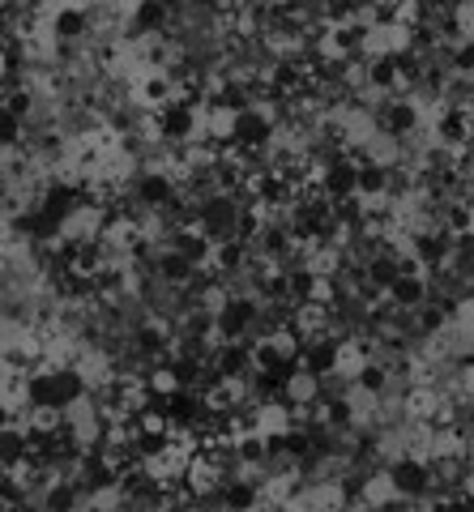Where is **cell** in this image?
I'll return each mask as SVG.
<instances>
[{
	"mask_svg": "<svg viewBox=\"0 0 474 512\" xmlns=\"http://www.w3.org/2000/svg\"><path fill=\"white\" fill-rule=\"evenodd\" d=\"M261 312H265V303L257 295H240L231 286V299L214 312V338L218 342H248L252 329L261 325Z\"/></svg>",
	"mask_w": 474,
	"mask_h": 512,
	"instance_id": "cell-1",
	"label": "cell"
},
{
	"mask_svg": "<svg viewBox=\"0 0 474 512\" xmlns=\"http://www.w3.org/2000/svg\"><path fill=\"white\" fill-rule=\"evenodd\" d=\"M389 474V483H393V495L398 500H410V504H419V500H428V495L436 491V470H432V461L428 457H415V453H398L385 466Z\"/></svg>",
	"mask_w": 474,
	"mask_h": 512,
	"instance_id": "cell-2",
	"label": "cell"
},
{
	"mask_svg": "<svg viewBox=\"0 0 474 512\" xmlns=\"http://www.w3.org/2000/svg\"><path fill=\"white\" fill-rule=\"evenodd\" d=\"M133 201L141 205V210H150V214H167V210H176V201H180V184L171 180L163 167H137Z\"/></svg>",
	"mask_w": 474,
	"mask_h": 512,
	"instance_id": "cell-3",
	"label": "cell"
},
{
	"mask_svg": "<svg viewBox=\"0 0 474 512\" xmlns=\"http://www.w3.org/2000/svg\"><path fill=\"white\" fill-rule=\"evenodd\" d=\"M359 192V158L329 154L321 163V197L325 201H351Z\"/></svg>",
	"mask_w": 474,
	"mask_h": 512,
	"instance_id": "cell-4",
	"label": "cell"
},
{
	"mask_svg": "<svg viewBox=\"0 0 474 512\" xmlns=\"http://www.w3.org/2000/svg\"><path fill=\"white\" fill-rule=\"evenodd\" d=\"M419 124H423V103L415 99V94H410V99H398V94H393V99H385L381 111H376V128L393 141L410 137Z\"/></svg>",
	"mask_w": 474,
	"mask_h": 512,
	"instance_id": "cell-5",
	"label": "cell"
},
{
	"mask_svg": "<svg viewBox=\"0 0 474 512\" xmlns=\"http://www.w3.org/2000/svg\"><path fill=\"white\" fill-rule=\"evenodd\" d=\"M338 355H342V342L329 338V333H316L299 350V367L316 380H329V376H338Z\"/></svg>",
	"mask_w": 474,
	"mask_h": 512,
	"instance_id": "cell-6",
	"label": "cell"
},
{
	"mask_svg": "<svg viewBox=\"0 0 474 512\" xmlns=\"http://www.w3.org/2000/svg\"><path fill=\"white\" fill-rule=\"evenodd\" d=\"M428 299H432V278L428 274H402L385 291V303H389L393 312H402V316H415Z\"/></svg>",
	"mask_w": 474,
	"mask_h": 512,
	"instance_id": "cell-7",
	"label": "cell"
},
{
	"mask_svg": "<svg viewBox=\"0 0 474 512\" xmlns=\"http://www.w3.org/2000/svg\"><path fill=\"white\" fill-rule=\"evenodd\" d=\"M171 30V5L163 0H141V5L129 9V35L141 43V39H158Z\"/></svg>",
	"mask_w": 474,
	"mask_h": 512,
	"instance_id": "cell-8",
	"label": "cell"
},
{
	"mask_svg": "<svg viewBox=\"0 0 474 512\" xmlns=\"http://www.w3.org/2000/svg\"><path fill=\"white\" fill-rule=\"evenodd\" d=\"M261 500L265 491L257 478H227L223 487H218V504H223V512H261Z\"/></svg>",
	"mask_w": 474,
	"mask_h": 512,
	"instance_id": "cell-9",
	"label": "cell"
},
{
	"mask_svg": "<svg viewBox=\"0 0 474 512\" xmlns=\"http://www.w3.org/2000/svg\"><path fill=\"white\" fill-rule=\"evenodd\" d=\"M133 350H137V359H171V329L163 320H137Z\"/></svg>",
	"mask_w": 474,
	"mask_h": 512,
	"instance_id": "cell-10",
	"label": "cell"
},
{
	"mask_svg": "<svg viewBox=\"0 0 474 512\" xmlns=\"http://www.w3.org/2000/svg\"><path fill=\"white\" fill-rule=\"evenodd\" d=\"M193 278H197V269L188 265L180 252L163 248V252L154 256V282H158V286H167V291H188V286H193Z\"/></svg>",
	"mask_w": 474,
	"mask_h": 512,
	"instance_id": "cell-11",
	"label": "cell"
},
{
	"mask_svg": "<svg viewBox=\"0 0 474 512\" xmlns=\"http://www.w3.org/2000/svg\"><path fill=\"white\" fill-rule=\"evenodd\" d=\"M82 483L77 478H52V483H43V495H39V508L43 512H77L82 504Z\"/></svg>",
	"mask_w": 474,
	"mask_h": 512,
	"instance_id": "cell-12",
	"label": "cell"
},
{
	"mask_svg": "<svg viewBox=\"0 0 474 512\" xmlns=\"http://www.w3.org/2000/svg\"><path fill=\"white\" fill-rule=\"evenodd\" d=\"M90 35V9H56L52 13V39L60 47H69V43H82Z\"/></svg>",
	"mask_w": 474,
	"mask_h": 512,
	"instance_id": "cell-13",
	"label": "cell"
},
{
	"mask_svg": "<svg viewBox=\"0 0 474 512\" xmlns=\"http://www.w3.org/2000/svg\"><path fill=\"white\" fill-rule=\"evenodd\" d=\"M30 457H35V453H30L26 427H18V423L0 427V470H18L22 461H30Z\"/></svg>",
	"mask_w": 474,
	"mask_h": 512,
	"instance_id": "cell-14",
	"label": "cell"
},
{
	"mask_svg": "<svg viewBox=\"0 0 474 512\" xmlns=\"http://www.w3.org/2000/svg\"><path fill=\"white\" fill-rule=\"evenodd\" d=\"M389 376H393V372H389V367H385V363H376V355H372L368 363H363V367H359V376H355L351 384H355V393H363V397H372V402H381V397L389 393V384H393Z\"/></svg>",
	"mask_w": 474,
	"mask_h": 512,
	"instance_id": "cell-15",
	"label": "cell"
},
{
	"mask_svg": "<svg viewBox=\"0 0 474 512\" xmlns=\"http://www.w3.org/2000/svg\"><path fill=\"white\" fill-rule=\"evenodd\" d=\"M22 137H26V124L13 116L5 103H0V150H18V146H22Z\"/></svg>",
	"mask_w": 474,
	"mask_h": 512,
	"instance_id": "cell-16",
	"label": "cell"
},
{
	"mask_svg": "<svg viewBox=\"0 0 474 512\" xmlns=\"http://www.w3.org/2000/svg\"><path fill=\"white\" fill-rule=\"evenodd\" d=\"M355 512H393V508L389 504H359Z\"/></svg>",
	"mask_w": 474,
	"mask_h": 512,
	"instance_id": "cell-17",
	"label": "cell"
},
{
	"mask_svg": "<svg viewBox=\"0 0 474 512\" xmlns=\"http://www.w3.org/2000/svg\"><path fill=\"white\" fill-rule=\"evenodd\" d=\"M30 512H43V508H30Z\"/></svg>",
	"mask_w": 474,
	"mask_h": 512,
	"instance_id": "cell-18",
	"label": "cell"
}]
</instances>
